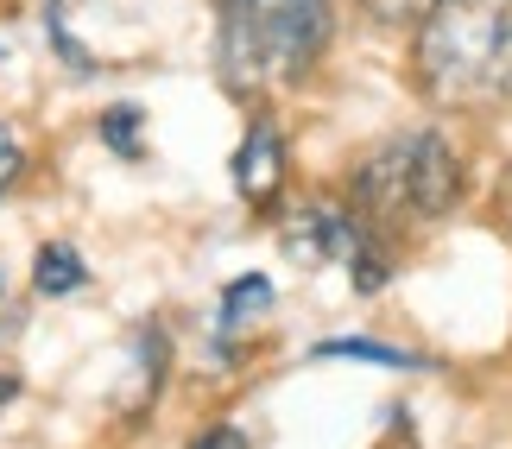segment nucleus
<instances>
[{
    "mask_svg": "<svg viewBox=\"0 0 512 449\" xmlns=\"http://www.w3.org/2000/svg\"><path fill=\"white\" fill-rule=\"evenodd\" d=\"M336 26L342 0H209L215 83L241 108H260L317 76Z\"/></svg>",
    "mask_w": 512,
    "mask_h": 449,
    "instance_id": "f257e3e1",
    "label": "nucleus"
},
{
    "mask_svg": "<svg viewBox=\"0 0 512 449\" xmlns=\"http://www.w3.org/2000/svg\"><path fill=\"white\" fill-rule=\"evenodd\" d=\"M411 38V89L443 114L512 108V0H437Z\"/></svg>",
    "mask_w": 512,
    "mask_h": 449,
    "instance_id": "f03ea898",
    "label": "nucleus"
},
{
    "mask_svg": "<svg viewBox=\"0 0 512 449\" xmlns=\"http://www.w3.org/2000/svg\"><path fill=\"white\" fill-rule=\"evenodd\" d=\"M462 152L449 146L443 127H405L373 140L361 159L348 165V209L373 228V241L405 247L418 234L443 228L462 209Z\"/></svg>",
    "mask_w": 512,
    "mask_h": 449,
    "instance_id": "7ed1b4c3",
    "label": "nucleus"
},
{
    "mask_svg": "<svg viewBox=\"0 0 512 449\" xmlns=\"http://www.w3.org/2000/svg\"><path fill=\"white\" fill-rule=\"evenodd\" d=\"M279 247L298 266H342L361 298H380L392 285V247L373 241V228L336 197H304L279 216Z\"/></svg>",
    "mask_w": 512,
    "mask_h": 449,
    "instance_id": "20e7f679",
    "label": "nucleus"
},
{
    "mask_svg": "<svg viewBox=\"0 0 512 449\" xmlns=\"http://www.w3.org/2000/svg\"><path fill=\"white\" fill-rule=\"evenodd\" d=\"M285 178H291V140L266 108H253L241 146H234V190H241V203L253 216H266V209H279Z\"/></svg>",
    "mask_w": 512,
    "mask_h": 449,
    "instance_id": "39448f33",
    "label": "nucleus"
},
{
    "mask_svg": "<svg viewBox=\"0 0 512 449\" xmlns=\"http://www.w3.org/2000/svg\"><path fill=\"white\" fill-rule=\"evenodd\" d=\"M272 304H279V285H272L266 272H241V279H228L222 304H215L209 355L222 361V367H241V361L253 355V323H266Z\"/></svg>",
    "mask_w": 512,
    "mask_h": 449,
    "instance_id": "423d86ee",
    "label": "nucleus"
},
{
    "mask_svg": "<svg viewBox=\"0 0 512 449\" xmlns=\"http://www.w3.org/2000/svg\"><path fill=\"white\" fill-rule=\"evenodd\" d=\"M165 380H171V336H165V323H140V336H133V418H146L152 405H159L165 393Z\"/></svg>",
    "mask_w": 512,
    "mask_h": 449,
    "instance_id": "0eeeda50",
    "label": "nucleus"
},
{
    "mask_svg": "<svg viewBox=\"0 0 512 449\" xmlns=\"http://www.w3.org/2000/svg\"><path fill=\"white\" fill-rule=\"evenodd\" d=\"M32 291L38 298H76V291H89V260L70 241H45L32 253Z\"/></svg>",
    "mask_w": 512,
    "mask_h": 449,
    "instance_id": "6e6552de",
    "label": "nucleus"
},
{
    "mask_svg": "<svg viewBox=\"0 0 512 449\" xmlns=\"http://www.w3.org/2000/svg\"><path fill=\"white\" fill-rule=\"evenodd\" d=\"M95 133H102V146L114 152V159H127V165L146 159V108H140V102L102 108V114H95Z\"/></svg>",
    "mask_w": 512,
    "mask_h": 449,
    "instance_id": "1a4fd4ad",
    "label": "nucleus"
},
{
    "mask_svg": "<svg viewBox=\"0 0 512 449\" xmlns=\"http://www.w3.org/2000/svg\"><path fill=\"white\" fill-rule=\"evenodd\" d=\"M317 361H373V367H424L411 348H392V342H373V336H329V342H317L310 348Z\"/></svg>",
    "mask_w": 512,
    "mask_h": 449,
    "instance_id": "9d476101",
    "label": "nucleus"
},
{
    "mask_svg": "<svg viewBox=\"0 0 512 449\" xmlns=\"http://www.w3.org/2000/svg\"><path fill=\"white\" fill-rule=\"evenodd\" d=\"M45 38H51V51L64 57V64L76 76H102V64H95V51L83 45V38L70 32V0H45Z\"/></svg>",
    "mask_w": 512,
    "mask_h": 449,
    "instance_id": "9b49d317",
    "label": "nucleus"
},
{
    "mask_svg": "<svg viewBox=\"0 0 512 449\" xmlns=\"http://www.w3.org/2000/svg\"><path fill=\"white\" fill-rule=\"evenodd\" d=\"M342 7H354V19L373 32H411L437 0H342Z\"/></svg>",
    "mask_w": 512,
    "mask_h": 449,
    "instance_id": "f8f14e48",
    "label": "nucleus"
},
{
    "mask_svg": "<svg viewBox=\"0 0 512 449\" xmlns=\"http://www.w3.org/2000/svg\"><path fill=\"white\" fill-rule=\"evenodd\" d=\"M26 171H32V146H26V133H19L13 121H0V203H7L19 184H26Z\"/></svg>",
    "mask_w": 512,
    "mask_h": 449,
    "instance_id": "ddd939ff",
    "label": "nucleus"
},
{
    "mask_svg": "<svg viewBox=\"0 0 512 449\" xmlns=\"http://www.w3.org/2000/svg\"><path fill=\"white\" fill-rule=\"evenodd\" d=\"M190 449H253V443H247V431H241V424L215 418V424H203V431L190 437Z\"/></svg>",
    "mask_w": 512,
    "mask_h": 449,
    "instance_id": "4468645a",
    "label": "nucleus"
},
{
    "mask_svg": "<svg viewBox=\"0 0 512 449\" xmlns=\"http://www.w3.org/2000/svg\"><path fill=\"white\" fill-rule=\"evenodd\" d=\"M19 393H26V374H19V361L0 348V405H13Z\"/></svg>",
    "mask_w": 512,
    "mask_h": 449,
    "instance_id": "2eb2a0df",
    "label": "nucleus"
},
{
    "mask_svg": "<svg viewBox=\"0 0 512 449\" xmlns=\"http://www.w3.org/2000/svg\"><path fill=\"white\" fill-rule=\"evenodd\" d=\"M494 216H500V228H506V241H512V165L500 171V190H494Z\"/></svg>",
    "mask_w": 512,
    "mask_h": 449,
    "instance_id": "dca6fc26",
    "label": "nucleus"
}]
</instances>
